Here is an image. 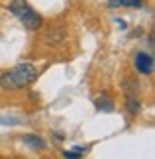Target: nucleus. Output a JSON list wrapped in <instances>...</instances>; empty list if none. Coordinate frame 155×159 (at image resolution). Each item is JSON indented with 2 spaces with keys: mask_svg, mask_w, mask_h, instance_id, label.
Returning a JSON list of instances; mask_svg holds the SVG:
<instances>
[{
  "mask_svg": "<svg viewBox=\"0 0 155 159\" xmlns=\"http://www.w3.org/2000/svg\"><path fill=\"white\" fill-rule=\"evenodd\" d=\"M134 65H136V71L142 75H151L153 73V56L149 52H138L136 58H134Z\"/></svg>",
  "mask_w": 155,
  "mask_h": 159,
  "instance_id": "7ed1b4c3",
  "label": "nucleus"
},
{
  "mask_svg": "<svg viewBox=\"0 0 155 159\" xmlns=\"http://www.w3.org/2000/svg\"><path fill=\"white\" fill-rule=\"evenodd\" d=\"M88 150H90L88 146H73L67 152H63V157L65 159H82L84 153H88Z\"/></svg>",
  "mask_w": 155,
  "mask_h": 159,
  "instance_id": "39448f33",
  "label": "nucleus"
},
{
  "mask_svg": "<svg viewBox=\"0 0 155 159\" xmlns=\"http://www.w3.org/2000/svg\"><path fill=\"white\" fill-rule=\"evenodd\" d=\"M21 142L27 144L29 148H33V150H42V148H46V142L42 138H38V136H35V134H25L23 138H21Z\"/></svg>",
  "mask_w": 155,
  "mask_h": 159,
  "instance_id": "423d86ee",
  "label": "nucleus"
},
{
  "mask_svg": "<svg viewBox=\"0 0 155 159\" xmlns=\"http://www.w3.org/2000/svg\"><path fill=\"white\" fill-rule=\"evenodd\" d=\"M94 106H96V109H98V111L111 113V111L115 109V102H113V98L109 96L107 92H102L98 98H94Z\"/></svg>",
  "mask_w": 155,
  "mask_h": 159,
  "instance_id": "20e7f679",
  "label": "nucleus"
},
{
  "mask_svg": "<svg viewBox=\"0 0 155 159\" xmlns=\"http://www.w3.org/2000/svg\"><path fill=\"white\" fill-rule=\"evenodd\" d=\"M38 71L33 63H19L0 75V88L8 90V92H16V90H21L31 83H35Z\"/></svg>",
  "mask_w": 155,
  "mask_h": 159,
  "instance_id": "f257e3e1",
  "label": "nucleus"
},
{
  "mask_svg": "<svg viewBox=\"0 0 155 159\" xmlns=\"http://www.w3.org/2000/svg\"><path fill=\"white\" fill-rule=\"evenodd\" d=\"M10 12H12L21 23H23V27H27L29 31H37L42 25V16L33 10V6L27 0H12V2H10Z\"/></svg>",
  "mask_w": 155,
  "mask_h": 159,
  "instance_id": "f03ea898",
  "label": "nucleus"
},
{
  "mask_svg": "<svg viewBox=\"0 0 155 159\" xmlns=\"http://www.w3.org/2000/svg\"><path fill=\"white\" fill-rule=\"evenodd\" d=\"M126 109L132 113V115H138L140 109H142L140 100H138V98H134V96H128V98H126Z\"/></svg>",
  "mask_w": 155,
  "mask_h": 159,
  "instance_id": "0eeeda50",
  "label": "nucleus"
},
{
  "mask_svg": "<svg viewBox=\"0 0 155 159\" xmlns=\"http://www.w3.org/2000/svg\"><path fill=\"white\" fill-rule=\"evenodd\" d=\"M121 6H130V0H107V8H121Z\"/></svg>",
  "mask_w": 155,
  "mask_h": 159,
  "instance_id": "6e6552de",
  "label": "nucleus"
}]
</instances>
